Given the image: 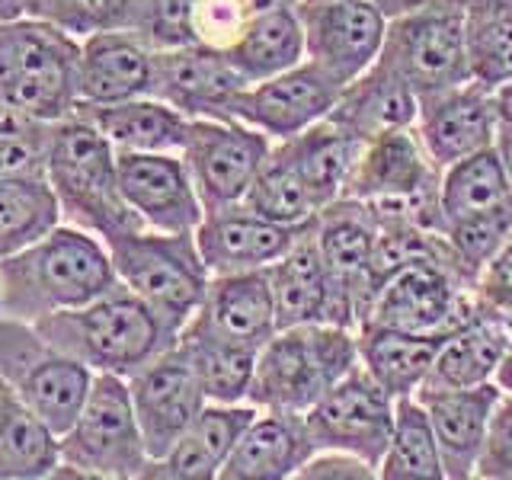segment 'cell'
Listing matches in <instances>:
<instances>
[{"label": "cell", "instance_id": "20", "mask_svg": "<svg viewBox=\"0 0 512 480\" xmlns=\"http://www.w3.org/2000/svg\"><path fill=\"white\" fill-rule=\"evenodd\" d=\"M244 87L247 80L218 48L196 42L173 52H154L151 96L189 119H234V103Z\"/></svg>", "mask_w": 512, "mask_h": 480}, {"label": "cell", "instance_id": "34", "mask_svg": "<svg viewBox=\"0 0 512 480\" xmlns=\"http://www.w3.org/2000/svg\"><path fill=\"white\" fill-rule=\"evenodd\" d=\"M58 468V436L0 378V480H45Z\"/></svg>", "mask_w": 512, "mask_h": 480}, {"label": "cell", "instance_id": "30", "mask_svg": "<svg viewBox=\"0 0 512 480\" xmlns=\"http://www.w3.org/2000/svg\"><path fill=\"white\" fill-rule=\"evenodd\" d=\"M272 295H276V317L279 330L298 324H330V279L324 256L317 247L314 218L304 224L298 240L279 263L269 266Z\"/></svg>", "mask_w": 512, "mask_h": 480}, {"label": "cell", "instance_id": "9", "mask_svg": "<svg viewBox=\"0 0 512 480\" xmlns=\"http://www.w3.org/2000/svg\"><path fill=\"white\" fill-rule=\"evenodd\" d=\"M471 288L474 282L455 263L423 256L394 269L375 288L362 324L448 336L468 324L477 311Z\"/></svg>", "mask_w": 512, "mask_h": 480}, {"label": "cell", "instance_id": "6", "mask_svg": "<svg viewBox=\"0 0 512 480\" xmlns=\"http://www.w3.org/2000/svg\"><path fill=\"white\" fill-rule=\"evenodd\" d=\"M138 416L122 375H93L90 394L68 432L58 436V468L71 480H144L148 471Z\"/></svg>", "mask_w": 512, "mask_h": 480}, {"label": "cell", "instance_id": "3", "mask_svg": "<svg viewBox=\"0 0 512 480\" xmlns=\"http://www.w3.org/2000/svg\"><path fill=\"white\" fill-rule=\"evenodd\" d=\"M45 180L52 183L61 221L96 237H116L144 228L119 189V151L87 116L71 112L52 125L45 157Z\"/></svg>", "mask_w": 512, "mask_h": 480}, {"label": "cell", "instance_id": "39", "mask_svg": "<svg viewBox=\"0 0 512 480\" xmlns=\"http://www.w3.org/2000/svg\"><path fill=\"white\" fill-rule=\"evenodd\" d=\"M471 80L496 87L512 77V0H461Z\"/></svg>", "mask_w": 512, "mask_h": 480}, {"label": "cell", "instance_id": "16", "mask_svg": "<svg viewBox=\"0 0 512 480\" xmlns=\"http://www.w3.org/2000/svg\"><path fill=\"white\" fill-rule=\"evenodd\" d=\"M340 90V80H333L324 68L304 58L295 68L240 90L234 119L260 128L272 144H279L327 119L340 100Z\"/></svg>", "mask_w": 512, "mask_h": 480}, {"label": "cell", "instance_id": "43", "mask_svg": "<svg viewBox=\"0 0 512 480\" xmlns=\"http://www.w3.org/2000/svg\"><path fill=\"white\" fill-rule=\"evenodd\" d=\"M52 125L55 122H42L26 112L0 106V173L45 176Z\"/></svg>", "mask_w": 512, "mask_h": 480}, {"label": "cell", "instance_id": "41", "mask_svg": "<svg viewBox=\"0 0 512 480\" xmlns=\"http://www.w3.org/2000/svg\"><path fill=\"white\" fill-rule=\"evenodd\" d=\"M125 32H132L151 52L196 45L192 32V0H132Z\"/></svg>", "mask_w": 512, "mask_h": 480}, {"label": "cell", "instance_id": "17", "mask_svg": "<svg viewBox=\"0 0 512 480\" xmlns=\"http://www.w3.org/2000/svg\"><path fill=\"white\" fill-rule=\"evenodd\" d=\"M125 381L151 461L167 455L208 404L196 368L180 346L167 349Z\"/></svg>", "mask_w": 512, "mask_h": 480}, {"label": "cell", "instance_id": "18", "mask_svg": "<svg viewBox=\"0 0 512 480\" xmlns=\"http://www.w3.org/2000/svg\"><path fill=\"white\" fill-rule=\"evenodd\" d=\"M119 189L128 208L151 231L192 234L205 218V205L186 170L183 154L122 151Z\"/></svg>", "mask_w": 512, "mask_h": 480}, {"label": "cell", "instance_id": "12", "mask_svg": "<svg viewBox=\"0 0 512 480\" xmlns=\"http://www.w3.org/2000/svg\"><path fill=\"white\" fill-rule=\"evenodd\" d=\"M439 189L442 170L423 148L416 128L365 141L346 196L368 205H404L439 231Z\"/></svg>", "mask_w": 512, "mask_h": 480}, {"label": "cell", "instance_id": "24", "mask_svg": "<svg viewBox=\"0 0 512 480\" xmlns=\"http://www.w3.org/2000/svg\"><path fill=\"white\" fill-rule=\"evenodd\" d=\"M189 324H199L202 330L224 336L231 343L263 349L279 330L269 269L212 276L202 308L192 314Z\"/></svg>", "mask_w": 512, "mask_h": 480}, {"label": "cell", "instance_id": "1", "mask_svg": "<svg viewBox=\"0 0 512 480\" xmlns=\"http://www.w3.org/2000/svg\"><path fill=\"white\" fill-rule=\"evenodd\" d=\"M112 285L119 276L106 240L68 221L0 260V308L26 324L84 308Z\"/></svg>", "mask_w": 512, "mask_h": 480}, {"label": "cell", "instance_id": "15", "mask_svg": "<svg viewBox=\"0 0 512 480\" xmlns=\"http://www.w3.org/2000/svg\"><path fill=\"white\" fill-rule=\"evenodd\" d=\"M308 61L346 87L381 58L388 16L372 0H298Z\"/></svg>", "mask_w": 512, "mask_h": 480}, {"label": "cell", "instance_id": "35", "mask_svg": "<svg viewBox=\"0 0 512 480\" xmlns=\"http://www.w3.org/2000/svg\"><path fill=\"white\" fill-rule=\"evenodd\" d=\"M509 202H512V176L493 144V148L477 151L442 170L439 234L448 224L496 212V208H503Z\"/></svg>", "mask_w": 512, "mask_h": 480}, {"label": "cell", "instance_id": "27", "mask_svg": "<svg viewBox=\"0 0 512 480\" xmlns=\"http://www.w3.org/2000/svg\"><path fill=\"white\" fill-rule=\"evenodd\" d=\"M416 109H420V93L391 64L378 58L365 74L349 80L340 90L330 119L340 122L356 138L372 141L378 135L397 132V128H413Z\"/></svg>", "mask_w": 512, "mask_h": 480}, {"label": "cell", "instance_id": "2", "mask_svg": "<svg viewBox=\"0 0 512 480\" xmlns=\"http://www.w3.org/2000/svg\"><path fill=\"white\" fill-rule=\"evenodd\" d=\"M36 327L58 349L84 362L93 375L122 378L135 375L180 340V330H173L148 301L122 282L84 308L42 317Z\"/></svg>", "mask_w": 512, "mask_h": 480}, {"label": "cell", "instance_id": "36", "mask_svg": "<svg viewBox=\"0 0 512 480\" xmlns=\"http://www.w3.org/2000/svg\"><path fill=\"white\" fill-rule=\"evenodd\" d=\"M176 346L186 352V359L196 368L208 404H244L260 349L231 343L224 336L202 330L199 324H186Z\"/></svg>", "mask_w": 512, "mask_h": 480}, {"label": "cell", "instance_id": "19", "mask_svg": "<svg viewBox=\"0 0 512 480\" xmlns=\"http://www.w3.org/2000/svg\"><path fill=\"white\" fill-rule=\"evenodd\" d=\"M413 128L429 157L436 160V167H452L458 160L496 144L500 122H496L493 93L477 80L420 93Z\"/></svg>", "mask_w": 512, "mask_h": 480}, {"label": "cell", "instance_id": "47", "mask_svg": "<svg viewBox=\"0 0 512 480\" xmlns=\"http://www.w3.org/2000/svg\"><path fill=\"white\" fill-rule=\"evenodd\" d=\"M378 468L352 452L340 448H317L311 461L304 464L298 480H375Z\"/></svg>", "mask_w": 512, "mask_h": 480}, {"label": "cell", "instance_id": "13", "mask_svg": "<svg viewBox=\"0 0 512 480\" xmlns=\"http://www.w3.org/2000/svg\"><path fill=\"white\" fill-rule=\"evenodd\" d=\"M269 151L272 141L240 119H192L180 154L205 212H218L244 202Z\"/></svg>", "mask_w": 512, "mask_h": 480}, {"label": "cell", "instance_id": "31", "mask_svg": "<svg viewBox=\"0 0 512 480\" xmlns=\"http://www.w3.org/2000/svg\"><path fill=\"white\" fill-rule=\"evenodd\" d=\"M442 343H445V336L362 324L359 327V362L365 365V372L397 400L423 388Z\"/></svg>", "mask_w": 512, "mask_h": 480}, {"label": "cell", "instance_id": "48", "mask_svg": "<svg viewBox=\"0 0 512 480\" xmlns=\"http://www.w3.org/2000/svg\"><path fill=\"white\" fill-rule=\"evenodd\" d=\"M493 109H496V122L500 125H512V77L496 84L493 90Z\"/></svg>", "mask_w": 512, "mask_h": 480}, {"label": "cell", "instance_id": "37", "mask_svg": "<svg viewBox=\"0 0 512 480\" xmlns=\"http://www.w3.org/2000/svg\"><path fill=\"white\" fill-rule=\"evenodd\" d=\"M381 480H445L432 420L416 394L394 400V429L378 464Z\"/></svg>", "mask_w": 512, "mask_h": 480}, {"label": "cell", "instance_id": "32", "mask_svg": "<svg viewBox=\"0 0 512 480\" xmlns=\"http://www.w3.org/2000/svg\"><path fill=\"white\" fill-rule=\"evenodd\" d=\"M224 55L247 84H260L301 64L308 58V42H304L298 0L263 10Z\"/></svg>", "mask_w": 512, "mask_h": 480}, {"label": "cell", "instance_id": "11", "mask_svg": "<svg viewBox=\"0 0 512 480\" xmlns=\"http://www.w3.org/2000/svg\"><path fill=\"white\" fill-rule=\"evenodd\" d=\"M314 234L330 279V324L359 330L372 304V205L352 196L336 199L314 215Z\"/></svg>", "mask_w": 512, "mask_h": 480}, {"label": "cell", "instance_id": "29", "mask_svg": "<svg viewBox=\"0 0 512 480\" xmlns=\"http://www.w3.org/2000/svg\"><path fill=\"white\" fill-rule=\"evenodd\" d=\"M509 336L512 324L506 317L477 308L468 324L445 336L423 388H477L493 381Z\"/></svg>", "mask_w": 512, "mask_h": 480}, {"label": "cell", "instance_id": "8", "mask_svg": "<svg viewBox=\"0 0 512 480\" xmlns=\"http://www.w3.org/2000/svg\"><path fill=\"white\" fill-rule=\"evenodd\" d=\"M0 378L55 436L77 420L93 384V372L84 362L58 349L36 324L13 317L0 320Z\"/></svg>", "mask_w": 512, "mask_h": 480}, {"label": "cell", "instance_id": "26", "mask_svg": "<svg viewBox=\"0 0 512 480\" xmlns=\"http://www.w3.org/2000/svg\"><path fill=\"white\" fill-rule=\"evenodd\" d=\"M256 416L253 404H205L167 455L148 461L144 480H218L240 432Z\"/></svg>", "mask_w": 512, "mask_h": 480}, {"label": "cell", "instance_id": "45", "mask_svg": "<svg viewBox=\"0 0 512 480\" xmlns=\"http://www.w3.org/2000/svg\"><path fill=\"white\" fill-rule=\"evenodd\" d=\"M471 292H474V304L480 311L500 314L512 324V234L484 263V269L477 272Z\"/></svg>", "mask_w": 512, "mask_h": 480}, {"label": "cell", "instance_id": "7", "mask_svg": "<svg viewBox=\"0 0 512 480\" xmlns=\"http://www.w3.org/2000/svg\"><path fill=\"white\" fill-rule=\"evenodd\" d=\"M112 266L122 285H128L138 298L180 330L202 308V298L212 282L196 231L192 234H164L151 228L122 231L106 240Z\"/></svg>", "mask_w": 512, "mask_h": 480}, {"label": "cell", "instance_id": "4", "mask_svg": "<svg viewBox=\"0 0 512 480\" xmlns=\"http://www.w3.org/2000/svg\"><path fill=\"white\" fill-rule=\"evenodd\" d=\"M356 365L359 330L327 320L276 330L256 356L247 404L256 410L308 413Z\"/></svg>", "mask_w": 512, "mask_h": 480}, {"label": "cell", "instance_id": "33", "mask_svg": "<svg viewBox=\"0 0 512 480\" xmlns=\"http://www.w3.org/2000/svg\"><path fill=\"white\" fill-rule=\"evenodd\" d=\"M282 144L292 151L295 164L304 180H308L320 208L346 196L352 173H356V164L365 148L362 138L346 132V128L340 122H333L330 116Z\"/></svg>", "mask_w": 512, "mask_h": 480}, {"label": "cell", "instance_id": "21", "mask_svg": "<svg viewBox=\"0 0 512 480\" xmlns=\"http://www.w3.org/2000/svg\"><path fill=\"white\" fill-rule=\"evenodd\" d=\"M304 224H279L263 215L250 212L240 202L218 212H205L202 224L196 228L199 253L212 276L224 272H250V269H269L292 250Z\"/></svg>", "mask_w": 512, "mask_h": 480}, {"label": "cell", "instance_id": "46", "mask_svg": "<svg viewBox=\"0 0 512 480\" xmlns=\"http://www.w3.org/2000/svg\"><path fill=\"white\" fill-rule=\"evenodd\" d=\"M480 480H512V394L496 400V410L490 416V429L484 448H480L477 471Z\"/></svg>", "mask_w": 512, "mask_h": 480}, {"label": "cell", "instance_id": "23", "mask_svg": "<svg viewBox=\"0 0 512 480\" xmlns=\"http://www.w3.org/2000/svg\"><path fill=\"white\" fill-rule=\"evenodd\" d=\"M154 52L132 32L109 29L80 39L77 106H106L151 96Z\"/></svg>", "mask_w": 512, "mask_h": 480}, {"label": "cell", "instance_id": "49", "mask_svg": "<svg viewBox=\"0 0 512 480\" xmlns=\"http://www.w3.org/2000/svg\"><path fill=\"white\" fill-rule=\"evenodd\" d=\"M372 4L388 16V20H397V16H407V13H413V10H423V7H429L432 0H372Z\"/></svg>", "mask_w": 512, "mask_h": 480}, {"label": "cell", "instance_id": "40", "mask_svg": "<svg viewBox=\"0 0 512 480\" xmlns=\"http://www.w3.org/2000/svg\"><path fill=\"white\" fill-rule=\"evenodd\" d=\"M244 205L250 208V212L263 215L269 221L295 224V228L298 224H308L320 212L308 180L301 176L292 151H288L282 141L272 144V151L263 160V167H260V173H256L253 186L247 189Z\"/></svg>", "mask_w": 512, "mask_h": 480}, {"label": "cell", "instance_id": "52", "mask_svg": "<svg viewBox=\"0 0 512 480\" xmlns=\"http://www.w3.org/2000/svg\"><path fill=\"white\" fill-rule=\"evenodd\" d=\"M26 16V0H0V23Z\"/></svg>", "mask_w": 512, "mask_h": 480}, {"label": "cell", "instance_id": "51", "mask_svg": "<svg viewBox=\"0 0 512 480\" xmlns=\"http://www.w3.org/2000/svg\"><path fill=\"white\" fill-rule=\"evenodd\" d=\"M496 151H500L503 164L512 176V125H500V135H496Z\"/></svg>", "mask_w": 512, "mask_h": 480}, {"label": "cell", "instance_id": "50", "mask_svg": "<svg viewBox=\"0 0 512 480\" xmlns=\"http://www.w3.org/2000/svg\"><path fill=\"white\" fill-rule=\"evenodd\" d=\"M493 381L500 384L503 394H512V336H509V346L503 352V362H500V368H496V378Z\"/></svg>", "mask_w": 512, "mask_h": 480}, {"label": "cell", "instance_id": "42", "mask_svg": "<svg viewBox=\"0 0 512 480\" xmlns=\"http://www.w3.org/2000/svg\"><path fill=\"white\" fill-rule=\"evenodd\" d=\"M132 0H26V16L55 23L74 39L125 29Z\"/></svg>", "mask_w": 512, "mask_h": 480}, {"label": "cell", "instance_id": "10", "mask_svg": "<svg viewBox=\"0 0 512 480\" xmlns=\"http://www.w3.org/2000/svg\"><path fill=\"white\" fill-rule=\"evenodd\" d=\"M381 61L391 64L416 93L471 80L468 45H464V4L432 0L423 10L391 20Z\"/></svg>", "mask_w": 512, "mask_h": 480}, {"label": "cell", "instance_id": "38", "mask_svg": "<svg viewBox=\"0 0 512 480\" xmlns=\"http://www.w3.org/2000/svg\"><path fill=\"white\" fill-rule=\"evenodd\" d=\"M61 224L55 189L45 176L0 173V260Z\"/></svg>", "mask_w": 512, "mask_h": 480}, {"label": "cell", "instance_id": "53", "mask_svg": "<svg viewBox=\"0 0 512 480\" xmlns=\"http://www.w3.org/2000/svg\"><path fill=\"white\" fill-rule=\"evenodd\" d=\"M0 320H4V308H0Z\"/></svg>", "mask_w": 512, "mask_h": 480}, {"label": "cell", "instance_id": "5", "mask_svg": "<svg viewBox=\"0 0 512 480\" xmlns=\"http://www.w3.org/2000/svg\"><path fill=\"white\" fill-rule=\"evenodd\" d=\"M80 39L55 23L20 16L0 23V106L42 122L77 109Z\"/></svg>", "mask_w": 512, "mask_h": 480}, {"label": "cell", "instance_id": "14", "mask_svg": "<svg viewBox=\"0 0 512 480\" xmlns=\"http://www.w3.org/2000/svg\"><path fill=\"white\" fill-rule=\"evenodd\" d=\"M301 416L314 448H340L378 468L394 429V397L359 362Z\"/></svg>", "mask_w": 512, "mask_h": 480}, {"label": "cell", "instance_id": "22", "mask_svg": "<svg viewBox=\"0 0 512 480\" xmlns=\"http://www.w3.org/2000/svg\"><path fill=\"white\" fill-rule=\"evenodd\" d=\"M432 420L442 452L445 480H474L480 448H484L490 416L503 397L500 384L487 381L477 388H423L416 391Z\"/></svg>", "mask_w": 512, "mask_h": 480}, {"label": "cell", "instance_id": "44", "mask_svg": "<svg viewBox=\"0 0 512 480\" xmlns=\"http://www.w3.org/2000/svg\"><path fill=\"white\" fill-rule=\"evenodd\" d=\"M276 4H292V0H192V32H196V42L228 52L256 16Z\"/></svg>", "mask_w": 512, "mask_h": 480}, {"label": "cell", "instance_id": "28", "mask_svg": "<svg viewBox=\"0 0 512 480\" xmlns=\"http://www.w3.org/2000/svg\"><path fill=\"white\" fill-rule=\"evenodd\" d=\"M74 112L87 116L100 132L109 138V144L122 151H164L180 154L186 135H189V116L157 96H135V100L106 103V106H77Z\"/></svg>", "mask_w": 512, "mask_h": 480}, {"label": "cell", "instance_id": "25", "mask_svg": "<svg viewBox=\"0 0 512 480\" xmlns=\"http://www.w3.org/2000/svg\"><path fill=\"white\" fill-rule=\"evenodd\" d=\"M314 452L301 413L256 410L218 480H298Z\"/></svg>", "mask_w": 512, "mask_h": 480}]
</instances>
